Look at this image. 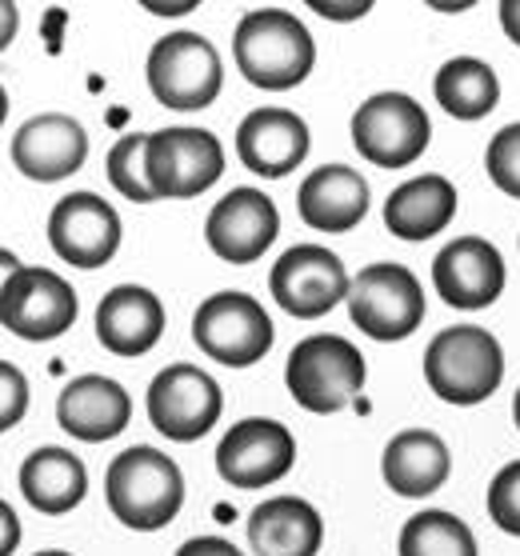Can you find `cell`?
I'll use <instances>...</instances> for the list:
<instances>
[{
    "instance_id": "6da1fadb",
    "label": "cell",
    "mask_w": 520,
    "mask_h": 556,
    "mask_svg": "<svg viewBox=\"0 0 520 556\" xmlns=\"http://www.w3.org/2000/svg\"><path fill=\"white\" fill-rule=\"evenodd\" d=\"M232 56L249 85L268 92L296 89L313 64H317V45L305 21L289 9H253L241 16L232 33Z\"/></svg>"
},
{
    "instance_id": "7a4b0ae2",
    "label": "cell",
    "mask_w": 520,
    "mask_h": 556,
    "mask_svg": "<svg viewBox=\"0 0 520 556\" xmlns=\"http://www.w3.org/2000/svg\"><path fill=\"white\" fill-rule=\"evenodd\" d=\"M104 501L125 529L156 532L185 505V472L153 444H132L116 460H109Z\"/></svg>"
},
{
    "instance_id": "3957f363",
    "label": "cell",
    "mask_w": 520,
    "mask_h": 556,
    "mask_svg": "<svg viewBox=\"0 0 520 556\" xmlns=\"http://www.w3.org/2000/svg\"><path fill=\"white\" fill-rule=\"evenodd\" d=\"M424 380L444 405H481L505 380V349L477 325L441 329L424 349Z\"/></svg>"
},
{
    "instance_id": "277c9868",
    "label": "cell",
    "mask_w": 520,
    "mask_h": 556,
    "mask_svg": "<svg viewBox=\"0 0 520 556\" xmlns=\"http://www.w3.org/2000/svg\"><path fill=\"white\" fill-rule=\"evenodd\" d=\"M365 377L368 368L360 349L344 337H332V332L305 337L284 365V384H289L292 401L317 417H329V413L353 405L365 389Z\"/></svg>"
},
{
    "instance_id": "5b68a950",
    "label": "cell",
    "mask_w": 520,
    "mask_h": 556,
    "mask_svg": "<svg viewBox=\"0 0 520 556\" xmlns=\"http://www.w3.org/2000/svg\"><path fill=\"white\" fill-rule=\"evenodd\" d=\"M149 89L173 113H201L220 97L225 64L220 52L201 33H168L149 52Z\"/></svg>"
},
{
    "instance_id": "8992f818",
    "label": "cell",
    "mask_w": 520,
    "mask_h": 556,
    "mask_svg": "<svg viewBox=\"0 0 520 556\" xmlns=\"http://www.w3.org/2000/svg\"><path fill=\"white\" fill-rule=\"evenodd\" d=\"M225 173V149L208 128H156L144 140V177L156 201H192Z\"/></svg>"
},
{
    "instance_id": "52a82bcc",
    "label": "cell",
    "mask_w": 520,
    "mask_h": 556,
    "mask_svg": "<svg viewBox=\"0 0 520 556\" xmlns=\"http://www.w3.org/2000/svg\"><path fill=\"white\" fill-rule=\"evenodd\" d=\"M348 316L372 341H405L424 320V285L405 265H368L348 285Z\"/></svg>"
},
{
    "instance_id": "ba28073f",
    "label": "cell",
    "mask_w": 520,
    "mask_h": 556,
    "mask_svg": "<svg viewBox=\"0 0 520 556\" xmlns=\"http://www.w3.org/2000/svg\"><path fill=\"white\" fill-rule=\"evenodd\" d=\"M272 320L249 292H216L192 313V341L216 365L249 368L272 349Z\"/></svg>"
},
{
    "instance_id": "9c48e42d",
    "label": "cell",
    "mask_w": 520,
    "mask_h": 556,
    "mask_svg": "<svg viewBox=\"0 0 520 556\" xmlns=\"http://www.w3.org/2000/svg\"><path fill=\"white\" fill-rule=\"evenodd\" d=\"M353 144L368 165L377 168H408L429 149L432 125L408 92H377L353 113Z\"/></svg>"
},
{
    "instance_id": "30bf717a",
    "label": "cell",
    "mask_w": 520,
    "mask_h": 556,
    "mask_svg": "<svg viewBox=\"0 0 520 556\" xmlns=\"http://www.w3.org/2000/svg\"><path fill=\"white\" fill-rule=\"evenodd\" d=\"M144 405H149V420L161 437L192 444L220 420L225 396H220V384L204 368L168 365L153 377Z\"/></svg>"
},
{
    "instance_id": "8fae6325",
    "label": "cell",
    "mask_w": 520,
    "mask_h": 556,
    "mask_svg": "<svg viewBox=\"0 0 520 556\" xmlns=\"http://www.w3.org/2000/svg\"><path fill=\"white\" fill-rule=\"evenodd\" d=\"M77 320V292L52 268L21 265L0 292V325L21 341H56Z\"/></svg>"
},
{
    "instance_id": "7c38bea8",
    "label": "cell",
    "mask_w": 520,
    "mask_h": 556,
    "mask_svg": "<svg viewBox=\"0 0 520 556\" xmlns=\"http://www.w3.org/2000/svg\"><path fill=\"white\" fill-rule=\"evenodd\" d=\"M348 285L353 277L344 273L341 256L329 253L325 244H292L268 273L272 301L301 320H317L348 301Z\"/></svg>"
},
{
    "instance_id": "4fadbf2b",
    "label": "cell",
    "mask_w": 520,
    "mask_h": 556,
    "mask_svg": "<svg viewBox=\"0 0 520 556\" xmlns=\"http://www.w3.org/2000/svg\"><path fill=\"white\" fill-rule=\"evenodd\" d=\"M296 441L280 420H237L216 444V472L232 489H265L292 472Z\"/></svg>"
},
{
    "instance_id": "5bb4252c",
    "label": "cell",
    "mask_w": 520,
    "mask_h": 556,
    "mask_svg": "<svg viewBox=\"0 0 520 556\" xmlns=\"http://www.w3.org/2000/svg\"><path fill=\"white\" fill-rule=\"evenodd\" d=\"M49 244L64 265L104 268L121 249V216L97 192H68L49 216Z\"/></svg>"
},
{
    "instance_id": "9a60e30c",
    "label": "cell",
    "mask_w": 520,
    "mask_h": 556,
    "mask_svg": "<svg viewBox=\"0 0 520 556\" xmlns=\"http://www.w3.org/2000/svg\"><path fill=\"white\" fill-rule=\"evenodd\" d=\"M280 213L272 197L261 189H232L213 204V213L204 220V241L220 261L229 265H253L268 253V244L277 241Z\"/></svg>"
},
{
    "instance_id": "2e32d148",
    "label": "cell",
    "mask_w": 520,
    "mask_h": 556,
    "mask_svg": "<svg viewBox=\"0 0 520 556\" xmlns=\"http://www.w3.org/2000/svg\"><path fill=\"white\" fill-rule=\"evenodd\" d=\"M432 289L453 308H489L505 292V256L484 237H457L432 261Z\"/></svg>"
},
{
    "instance_id": "e0dca14e",
    "label": "cell",
    "mask_w": 520,
    "mask_h": 556,
    "mask_svg": "<svg viewBox=\"0 0 520 556\" xmlns=\"http://www.w3.org/2000/svg\"><path fill=\"white\" fill-rule=\"evenodd\" d=\"M89 156V132L80 121L64 113H40L16 128L13 137V165L28 180H64L73 177Z\"/></svg>"
},
{
    "instance_id": "ac0fdd59",
    "label": "cell",
    "mask_w": 520,
    "mask_h": 556,
    "mask_svg": "<svg viewBox=\"0 0 520 556\" xmlns=\"http://www.w3.org/2000/svg\"><path fill=\"white\" fill-rule=\"evenodd\" d=\"M237 156L256 177H289L305 165L308 125L289 109H253L237 128Z\"/></svg>"
},
{
    "instance_id": "d6986e66",
    "label": "cell",
    "mask_w": 520,
    "mask_h": 556,
    "mask_svg": "<svg viewBox=\"0 0 520 556\" xmlns=\"http://www.w3.org/2000/svg\"><path fill=\"white\" fill-rule=\"evenodd\" d=\"M56 420H61V429L68 437L101 444L128 429L132 401H128L121 380L101 377V372H85V377L68 380L64 392L56 396Z\"/></svg>"
},
{
    "instance_id": "ffe728a7",
    "label": "cell",
    "mask_w": 520,
    "mask_h": 556,
    "mask_svg": "<svg viewBox=\"0 0 520 556\" xmlns=\"http://www.w3.org/2000/svg\"><path fill=\"white\" fill-rule=\"evenodd\" d=\"M165 332V304L153 289L116 285L97 304V341L113 356H144Z\"/></svg>"
},
{
    "instance_id": "44dd1931",
    "label": "cell",
    "mask_w": 520,
    "mask_h": 556,
    "mask_svg": "<svg viewBox=\"0 0 520 556\" xmlns=\"http://www.w3.org/2000/svg\"><path fill=\"white\" fill-rule=\"evenodd\" d=\"M296 213L317 232H353L368 213V180L348 165H325L296 189Z\"/></svg>"
},
{
    "instance_id": "7402d4cb",
    "label": "cell",
    "mask_w": 520,
    "mask_h": 556,
    "mask_svg": "<svg viewBox=\"0 0 520 556\" xmlns=\"http://www.w3.org/2000/svg\"><path fill=\"white\" fill-rule=\"evenodd\" d=\"M448 472H453L448 444L432 429H405L384 444L381 477L396 496L417 501V496L441 493L444 481H448Z\"/></svg>"
},
{
    "instance_id": "603a6c76",
    "label": "cell",
    "mask_w": 520,
    "mask_h": 556,
    "mask_svg": "<svg viewBox=\"0 0 520 556\" xmlns=\"http://www.w3.org/2000/svg\"><path fill=\"white\" fill-rule=\"evenodd\" d=\"M325 520L301 496H268L249 513V544L256 556H317Z\"/></svg>"
},
{
    "instance_id": "cb8c5ba5",
    "label": "cell",
    "mask_w": 520,
    "mask_h": 556,
    "mask_svg": "<svg viewBox=\"0 0 520 556\" xmlns=\"http://www.w3.org/2000/svg\"><path fill=\"white\" fill-rule=\"evenodd\" d=\"M457 216V185L448 177L424 173L396 185L384 201V225L401 241H429L441 237Z\"/></svg>"
},
{
    "instance_id": "d4e9b609",
    "label": "cell",
    "mask_w": 520,
    "mask_h": 556,
    "mask_svg": "<svg viewBox=\"0 0 520 556\" xmlns=\"http://www.w3.org/2000/svg\"><path fill=\"white\" fill-rule=\"evenodd\" d=\"M21 493L45 517L73 513L89 493L85 460L77 453L61 448V444H45L37 453H28V460L21 465Z\"/></svg>"
},
{
    "instance_id": "484cf974",
    "label": "cell",
    "mask_w": 520,
    "mask_h": 556,
    "mask_svg": "<svg viewBox=\"0 0 520 556\" xmlns=\"http://www.w3.org/2000/svg\"><path fill=\"white\" fill-rule=\"evenodd\" d=\"M432 97L457 121H481L500 101V80H496L493 64L481 56H453L432 76Z\"/></svg>"
},
{
    "instance_id": "4316f807",
    "label": "cell",
    "mask_w": 520,
    "mask_h": 556,
    "mask_svg": "<svg viewBox=\"0 0 520 556\" xmlns=\"http://www.w3.org/2000/svg\"><path fill=\"white\" fill-rule=\"evenodd\" d=\"M396 548L401 556H481L469 525L444 508H424L417 517H408Z\"/></svg>"
},
{
    "instance_id": "83f0119b",
    "label": "cell",
    "mask_w": 520,
    "mask_h": 556,
    "mask_svg": "<svg viewBox=\"0 0 520 556\" xmlns=\"http://www.w3.org/2000/svg\"><path fill=\"white\" fill-rule=\"evenodd\" d=\"M144 132H128L109 149V161H104V173H109V185H113L125 201L132 204H153L156 192L149 189V177H144Z\"/></svg>"
},
{
    "instance_id": "f1b7e54d",
    "label": "cell",
    "mask_w": 520,
    "mask_h": 556,
    "mask_svg": "<svg viewBox=\"0 0 520 556\" xmlns=\"http://www.w3.org/2000/svg\"><path fill=\"white\" fill-rule=\"evenodd\" d=\"M484 168H489V180L496 189L520 201V121L517 125H505L489 140L484 149Z\"/></svg>"
},
{
    "instance_id": "f546056e",
    "label": "cell",
    "mask_w": 520,
    "mask_h": 556,
    "mask_svg": "<svg viewBox=\"0 0 520 556\" xmlns=\"http://www.w3.org/2000/svg\"><path fill=\"white\" fill-rule=\"evenodd\" d=\"M489 517L500 532L520 536V460H508L489 484Z\"/></svg>"
},
{
    "instance_id": "4dcf8cb0",
    "label": "cell",
    "mask_w": 520,
    "mask_h": 556,
    "mask_svg": "<svg viewBox=\"0 0 520 556\" xmlns=\"http://www.w3.org/2000/svg\"><path fill=\"white\" fill-rule=\"evenodd\" d=\"M28 413V380L25 372L9 361H0V432L21 425Z\"/></svg>"
},
{
    "instance_id": "1f68e13d",
    "label": "cell",
    "mask_w": 520,
    "mask_h": 556,
    "mask_svg": "<svg viewBox=\"0 0 520 556\" xmlns=\"http://www.w3.org/2000/svg\"><path fill=\"white\" fill-rule=\"evenodd\" d=\"M177 556H244L241 548L225 536H192L177 548Z\"/></svg>"
},
{
    "instance_id": "d6a6232c",
    "label": "cell",
    "mask_w": 520,
    "mask_h": 556,
    "mask_svg": "<svg viewBox=\"0 0 520 556\" xmlns=\"http://www.w3.org/2000/svg\"><path fill=\"white\" fill-rule=\"evenodd\" d=\"M16 544H21V517L9 501H0V556H13Z\"/></svg>"
},
{
    "instance_id": "836d02e7",
    "label": "cell",
    "mask_w": 520,
    "mask_h": 556,
    "mask_svg": "<svg viewBox=\"0 0 520 556\" xmlns=\"http://www.w3.org/2000/svg\"><path fill=\"white\" fill-rule=\"evenodd\" d=\"M16 28H21V13H16L13 0H0V52L13 45Z\"/></svg>"
},
{
    "instance_id": "e575fe53",
    "label": "cell",
    "mask_w": 520,
    "mask_h": 556,
    "mask_svg": "<svg viewBox=\"0 0 520 556\" xmlns=\"http://www.w3.org/2000/svg\"><path fill=\"white\" fill-rule=\"evenodd\" d=\"M313 9L320 16H332V21H353V16H365L372 4L368 0H360V4H320V0H313Z\"/></svg>"
},
{
    "instance_id": "d590c367",
    "label": "cell",
    "mask_w": 520,
    "mask_h": 556,
    "mask_svg": "<svg viewBox=\"0 0 520 556\" xmlns=\"http://www.w3.org/2000/svg\"><path fill=\"white\" fill-rule=\"evenodd\" d=\"M500 28H505V37L520 49V0H500Z\"/></svg>"
},
{
    "instance_id": "8d00e7d4",
    "label": "cell",
    "mask_w": 520,
    "mask_h": 556,
    "mask_svg": "<svg viewBox=\"0 0 520 556\" xmlns=\"http://www.w3.org/2000/svg\"><path fill=\"white\" fill-rule=\"evenodd\" d=\"M16 268H21V261H16L9 249H0V292H4V285L16 277Z\"/></svg>"
},
{
    "instance_id": "74e56055",
    "label": "cell",
    "mask_w": 520,
    "mask_h": 556,
    "mask_svg": "<svg viewBox=\"0 0 520 556\" xmlns=\"http://www.w3.org/2000/svg\"><path fill=\"white\" fill-rule=\"evenodd\" d=\"M153 13H161V16H180V13H189L192 4H149Z\"/></svg>"
},
{
    "instance_id": "f35d334b",
    "label": "cell",
    "mask_w": 520,
    "mask_h": 556,
    "mask_svg": "<svg viewBox=\"0 0 520 556\" xmlns=\"http://www.w3.org/2000/svg\"><path fill=\"white\" fill-rule=\"evenodd\" d=\"M4 116H9V92L0 85V125H4Z\"/></svg>"
},
{
    "instance_id": "ab89813d",
    "label": "cell",
    "mask_w": 520,
    "mask_h": 556,
    "mask_svg": "<svg viewBox=\"0 0 520 556\" xmlns=\"http://www.w3.org/2000/svg\"><path fill=\"white\" fill-rule=\"evenodd\" d=\"M512 420H517V429H520V389H517V396H512Z\"/></svg>"
},
{
    "instance_id": "60d3db41",
    "label": "cell",
    "mask_w": 520,
    "mask_h": 556,
    "mask_svg": "<svg viewBox=\"0 0 520 556\" xmlns=\"http://www.w3.org/2000/svg\"><path fill=\"white\" fill-rule=\"evenodd\" d=\"M37 556H73V553H61V548H52V553H37Z\"/></svg>"
}]
</instances>
